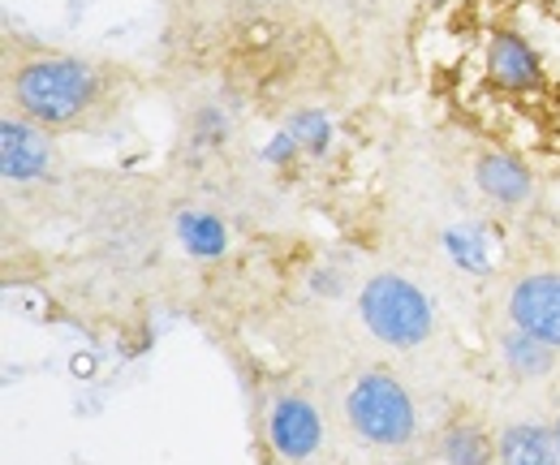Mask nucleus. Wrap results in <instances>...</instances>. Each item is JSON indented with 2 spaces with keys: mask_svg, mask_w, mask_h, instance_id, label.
<instances>
[{
  "mask_svg": "<svg viewBox=\"0 0 560 465\" xmlns=\"http://www.w3.org/2000/svg\"><path fill=\"white\" fill-rule=\"evenodd\" d=\"M268 440L284 462H306L315 457L319 440H324V422L319 409L306 397H280L268 414Z\"/></svg>",
  "mask_w": 560,
  "mask_h": 465,
  "instance_id": "39448f33",
  "label": "nucleus"
},
{
  "mask_svg": "<svg viewBox=\"0 0 560 465\" xmlns=\"http://www.w3.org/2000/svg\"><path fill=\"white\" fill-rule=\"evenodd\" d=\"M346 418L350 427L375 449H401L419 431V409L415 397L393 380L388 371H366L346 397Z\"/></svg>",
  "mask_w": 560,
  "mask_h": 465,
  "instance_id": "7ed1b4c3",
  "label": "nucleus"
},
{
  "mask_svg": "<svg viewBox=\"0 0 560 465\" xmlns=\"http://www.w3.org/2000/svg\"><path fill=\"white\" fill-rule=\"evenodd\" d=\"M495 462L500 465H560L557 440L548 427L535 422H513L495 440Z\"/></svg>",
  "mask_w": 560,
  "mask_h": 465,
  "instance_id": "0eeeda50",
  "label": "nucleus"
},
{
  "mask_svg": "<svg viewBox=\"0 0 560 465\" xmlns=\"http://www.w3.org/2000/svg\"><path fill=\"white\" fill-rule=\"evenodd\" d=\"M298 151H302V147H298V138H293V133H280L277 142L264 151V160H272V164H284V160H293Z\"/></svg>",
  "mask_w": 560,
  "mask_h": 465,
  "instance_id": "4468645a",
  "label": "nucleus"
},
{
  "mask_svg": "<svg viewBox=\"0 0 560 465\" xmlns=\"http://www.w3.org/2000/svg\"><path fill=\"white\" fill-rule=\"evenodd\" d=\"M500 358H504V367H509L517 380H539V375L552 371L557 345H548V340H539V336L513 328V333L500 340Z\"/></svg>",
  "mask_w": 560,
  "mask_h": 465,
  "instance_id": "9d476101",
  "label": "nucleus"
},
{
  "mask_svg": "<svg viewBox=\"0 0 560 465\" xmlns=\"http://www.w3.org/2000/svg\"><path fill=\"white\" fill-rule=\"evenodd\" d=\"M552 440H557V453H560V418L552 422Z\"/></svg>",
  "mask_w": 560,
  "mask_h": 465,
  "instance_id": "2eb2a0df",
  "label": "nucleus"
},
{
  "mask_svg": "<svg viewBox=\"0 0 560 465\" xmlns=\"http://www.w3.org/2000/svg\"><path fill=\"white\" fill-rule=\"evenodd\" d=\"M289 133H293L298 147H306V151H328V142H332V126H328V117H319V113H298V117L289 121Z\"/></svg>",
  "mask_w": 560,
  "mask_h": 465,
  "instance_id": "ddd939ff",
  "label": "nucleus"
},
{
  "mask_svg": "<svg viewBox=\"0 0 560 465\" xmlns=\"http://www.w3.org/2000/svg\"><path fill=\"white\" fill-rule=\"evenodd\" d=\"M13 95L22 104V113L39 126H70L73 117L95 100V73L82 61L70 57H44L22 66Z\"/></svg>",
  "mask_w": 560,
  "mask_h": 465,
  "instance_id": "f03ea898",
  "label": "nucleus"
},
{
  "mask_svg": "<svg viewBox=\"0 0 560 465\" xmlns=\"http://www.w3.org/2000/svg\"><path fill=\"white\" fill-rule=\"evenodd\" d=\"M488 69L495 73V82H504V86H513V91H526V86L539 82V57H535L530 44L517 39V35H495V39H491Z\"/></svg>",
  "mask_w": 560,
  "mask_h": 465,
  "instance_id": "6e6552de",
  "label": "nucleus"
},
{
  "mask_svg": "<svg viewBox=\"0 0 560 465\" xmlns=\"http://www.w3.org/2000/svg\"><path fill=\"white\" fill-rule=\"evenodd\" d=\"M177 237H182V246L190 251V255H199V259H215V255H224V246H229V233H224V224L208 216V211H182L177 216Z\"/></svg>",
  "mask_w": 560,
  "mask_h": 465,
  "instance_id": "9b49d317",
  "label": "nucleus"
},
{
  "mask_svg": "<svg viewBox=\"0 0 560 465\" xmlns=\"http://www.w3.org/2000/svg\"><path fill=\"white\" fill-rule=\"evenodd\" d=\"M358 315L366 324V333L393 349H415L435 328V311L431 298L422 293L415 280L406 276H371L358 293Z\"/></svg>",
  "mask_w": 560,
  "mask_h": 465,
  "instance_id": "f257e3e1",
  "label": "nucleus"
},
{
  "mask_svg": "<svg viewBox=\"0 0 560 465\" xmlns=\"http://www.w3.org/2000/svg\"><path fill=\"white\" fill-rule=\"evenodd\" d=\"M0 164L9 182H35L48 168V142L44 133L26 121H4L0 126Z\"/></svg>",
  "mask_w": 560,
  "mask_h": 465,
  "instance_id": "423d86ee",
  "label": "nucleus"
},
{
  "mask_svg": "<svg viewBox=\"0 0 560 465\" xmlns=\"http://www.w3.org/2000/svg\"><path fill=\"white\" fill-rule=\"evenodd\" d=\"M475 182L500 207H517V202H526V195H530V173L517 160H509V155H483L479 168H475Z\"/></svg>",
  "mask_w": 560,
  "mask_h": 465,
  "instance_id": "1a4fd4ad",
  "label": "nucleus"
},
{
  "mask_svg": "<svg viewBox=\"0 0 560 465\" xmlns=\"http://www.w3.org/2000/svg\"><path fill=\"white\" fill-rule=\"evenodd\" d=\"M440 457L448 465H488L495 457V444L475 422H453L440 440Z\"/></svg>",
  "mask_w": 560,
  "mask_h": 465,
  "instance_id": "f8f14e48",
  "label": "nucleus"
},
{
  "mask_svg": "<svg viewBox=\"0 0 560 465\" xmlns=\"http://www.w3.org/2000/svg\"><path fill=\"white\" fill-rule=\"evenodd\" d=\"M509 319L513 328L539 336L560 349V276L557 271H535L522 276L509 293Z\"/></svg>",
  "mask_w": 560,
  "mask_h": 465,
  "instance_id": "20e7f679",
  "label": "nucleus"
}]
</instances>
